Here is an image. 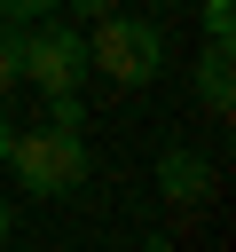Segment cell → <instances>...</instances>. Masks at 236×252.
<instances>
[{"label":"cell","mask_w":236,"mask_h":252,"mask_svg":"<svg viewBox=\"0 0 236 252\" xmlns=\"http://www.w3.org/2000/svg\"><path fill=\"white\" fill-rule=\"evenodd\" d=\"M197 94H205L212 118L236 110V63H228V39H205V55H197Z\"/></svg>","instance_id":"4"},{"label":"cell","mask_w":236,"mask_h":252,"mask_svg":"<svg viewBox=\"0 0 236 252\" xmlns=\"http://www.w3.org/2000/svg\"><path fill=\"white\" fill-rule=\"evenodd\" d=\"M157 189H165L173 205H197V197H212V165H205L197 150H165V158H157Z\"/></svg>","instance_id":"5"},{"label":"cell","mask_w":236,"mask_h":252,"mask_svg":"<svg viewBox=\"0 0 236 252\" xmlns=\"http://www.w3.org/2000/svg\"><path fill=\"white\" fill-rule=\"evenodd\" d=\"M8 142H16V126H8V118H0V165H8Z\"/></svg>","instance_id":"10"},{"label":"cell","mask_w":236,"mask_h":252,"mask_svg":"<svg viewBox=\"0 0 236 252\" xmlns=\"http://www.w3.org/2000/svg\"><path fill=\"white\" fill-rule=\"evenodd\" d=\"M87 63L102 71V79H118V87H149L157 71H165V32L149 24V16H94V39H87Z\"/></svg>","instance_id":"1"},{"label":"cell","mask_w":236,"mask_h":252,"mask_svg":"<svg viewBox=\"0 0 236 252\" xmlns=\"http://www.w3.org/2000/svg\"><path fill=\"white\" fill-rule=\"evenodd\" d=\"M24 79L31 87H47V94H63V87H79L87 79V39L71 32V16H31L24 24Z\"/></svg>","instance_id":"3"},{"label":"cell","mask_w":236,"mask_h":252,"mask_svg":"<svg viewBox=\"0 0 236 252\" xmlns=\"http://www.w3.org/2000/svg\"><path fill=\"white\" fill-rule=\"evenodd\" d=\"M24 79V24L16 16H0V94Z\"/></svg>","instance_id":"6"},{"label":"cell","mask_w":236,"mask_h":252,"mask_svg":"<svg viewBox=\"0 0 236 252\" xmlns=\"http://www.w3.org/2000/svg\"><path fill=\"white\" fill-rule=\"evenodd\" d=\"M47 8H63V0H0V16H16V24H31V16H47Z\"/></svg>","instance_id":"8"},{"label":"cell","mask_w":236,"mask_h":252,"mask_svg":"<svg viewBox=\"0 0 236 252\" xmlns=\"http://www.w3.org/2000/svg\"><path fill=\"white\" fill-rule=\"evenodd\" d=\"M0 236H8V197H0Z\"/></svg>","instance_id":"11"},{"label":"cell","mask_w":236,"mask_h":252,"mask_svg":"<svg viewBox=\"0 0 236 252\" xmlns=\"http://www.w3.org/2000/svg\"><path fill=\"white\" fill-rule=\"evenodd\" d=\"M197 16H205V39H228L236 32V0H205Z\"/></svg>","instance_id":"7"},{"label":"cell","mask_w":236,"mask_h":252,"mask_svg":"<svg viewBox=\"0 0 236 252\" xmlns=\"http://www.w3.org/2000/svg\"><path fill=\"white\" fill-rule=\"evenodd\" d=\"M8 165H16V181L31 189V197H71L79 181H87V142H79V126H39V134H16L8 142Z\"/></svg>","instance_id":"2"},{"label":"cell","mask_w":236,"mask_h":252,"mask_svg":"<svg viewBox=\"0 0 236 252\" xmlns=\"http://www.w3.org/2000/svg\"><path fill=\"white\" fill-rule=\"evenodd\" d=\"M110 8H118V0H63V16H87V24H94V16H110Z\"/></svg>","instance_id":"9"}]
</instances>
